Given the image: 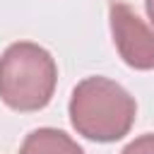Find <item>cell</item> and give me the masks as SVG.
Returning a JSON list of instances; mask_svg holds the SVG:
<instances>
[{
  "label": "cell",
  "instance_id": "cell-1",
  "mask_svg": "<svg viewBox=\"0 0 154 154\" xmlns=\"http://www.w3.org/2000/svg\"><path fill=\"white\" fill-rule=\"evenodd\" d=\"M70 123L77 135L91 142L123 140L137 116V103L118 82L94 75L84 77L70 96Z\"/></svg>",
  "mask_w": 154,
  "mask_h": 154
},
{
  "label": "cell",
  "instance_id": "cell-2",
  "mask_svg": "<svg viewBox=\"0 0 154 154\" xmlns=\"http://www.w3.org/2000/svg\"><path fill=\"white\" fill-rule=\"evenodd\" d=\"M58 84L53 55L31 41H17L0 58V101L19 113L41 111L51 103Z\"/></svg>",
  "mask_w": 154,
  "mask_h": 154
},
{
  "label": "cell",
  "instance_id": "cell-3",
  "mask_svg": "<svg viewBox=\"0 0 154 154\" xmlns=\"http://www.w3.org/2000/svg\"><path fill=\"white\" fill-rule=\"evenodd\" d=\"M108 22L118 55L132 70H154V26L120 0H111Z\"/></svg>",
  "mask_w": 154,
  "mask_h": 154
},
{
  "label": "cell",
  "instance_id": "cell-4",
  "mask_svg": "<svg viewBox=\"0 0 154 154\" xmlns=\"http://www.w3.org/2000/svg\"><path fill=\"white\" fill-rule=\"evenodd\" d=\"M19 154H84V149L58 128H38L24 137Z\"/></svg>",
  "mask_w": 154,
  "mask_h": 154
},
{
  "label": "cell",
  "instance_id": "cell-5",
  "mask_svg": "<svg viewBox=\"0 0 154 154\" xmlns=\"http://www.w3.org/2000/svg\"><path fill=\"white\" fill-rule=\"evenodd\" d=\"M120 154H154V132L135 137Z\"/></svg>",
  "mask_w": 154,
  "mask_h": 154
},
{
  "label": "cell",
  "instance_id": "cell-6",
  "mask_svg": "<svg viewBox=\"0 0 154 154\" xmlns=\"http://www.w3.org/2000/svg\"><path fill=\"white\" fill-rule=\"evenodd\" d=\"M144 7H147V14H149V19L154 24V0H144Z\"/></svg>",
  "mask_w": 154,
  "mask_h": 154
}]
</instances>
